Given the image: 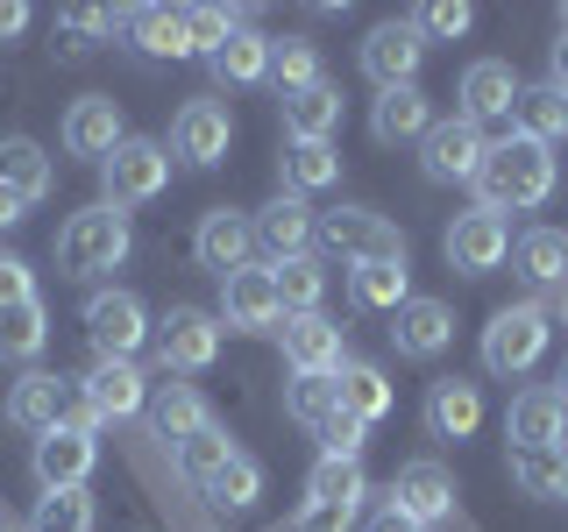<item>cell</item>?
Instances as JSON below:
<instances>
[{
  "label": "cell",
  "mask_w": 568,
  "mask_h": 532,
  "mask_svg": "<svg viewBox=\"0 0 568 532\" xmlns=\"http://www.w3.org/2000/svg\"><path fill=\"white\" fill-rule=\"evenodd\" d=\"M547 192H555V156H547V142H526V135L490 142L484 171H476V206L532 213V206H547Z\"/></svg>",
  "instance_id": "cell-1"
},
{
  "label": "cell",
  "mask_w": 568,
  "mask_h": 532,
  "mask_svg": "<svg viewBox=\"0 0 568 532\" xmlns=\"http://www.w3.org/2000/svg\"><path fill=\"white\" fill-rule=\"evenodd\" d=\"M129 248H135L129 213L85 206V213H71V221L58 227V270L64 277H100V270H121V263H129Z\"/></svg>",
  "instance_id": "cell-2"
},
{
  "label": "cell",
  "mask_w": 568,
  "mask_h": 532,
  "mask_svg": "<svg viewBox=\"0 0 568 532\" xmlns=\"http://www.w3.org/2000/svg\"><path fill=\"white\" fill-rule=\"evenodd\" d=\"M164 185H171V150H164V142H150V135H129L100 164V206H114V213L150 206Z\"/></svg>",
  "instance_id": "cell-3"
},
{
  "label": "cell",
  "mask_w": 568,
  "mask_h": 532,
  "mask_svg": "<svg viewBox=\"0 0 568 532\" xmlns=\"http://www.w3.org/2000/svg\"><path fill=\"white\" fill-rule=\"evenodd\" d=\"M540 355H547V306L519 298V306L490 313V327H484V369L490 377H526Z\"/></svg>",
  "instance_id": "cell-4"
},
{
  "label": "cell",
  "mask_w": 568,
  "mask_h": 532,
  "mask_svg": "<svg viewBox=\"0 0 568 532\" xmlns=\"http://www.w3.org/2000/svg\"><path fill=\"white\" fill-rule=\"evenodd\" d=\"M85 341H93V362H135V348L150 341V306L135 291H93L85 298Z\"/></svg>",
  "instance_id": "cell-5"
},
{
  "label": "cell",
  "mask_w": 568,
  "mask_h": 532,
  "mask_svg": "<svg viewBox=\"0 0 568 532\" xmlns=\"http://www.w3.org/2000/svg\"><path fill=\"white\" fill-rule=\"evenodd\" d=\"M221 313L206 306H171L164 319H156V362L171 369V377H200V369H213V355H221Z\"/></svg>",
  "instance_id": "cell-6"
},
{
  "label": "cell",
  "mask_w": 568,
  "mask_h": 532,
  "mask_svg": "<svg viewBox=\"0 0 568 532\" xmlns=\"http://www.w3.org/2000/svg\"><path fill=\"white\" fill-rule=\"evenodd\" d=\"M484 156H490V135L476 129V121H434L419 142V171H426V185H476V171H484Z\"/></svg>",
  "instance_id": "cell-7"
},
{
  "label": "cell",
  "mask_w": 568,
  "mask_h": 532,
  "mask_svg": "<svg viewBox=\"0 0 568 532\" xmlns=\"http://www.w3.org/2000/svg\"><path fill=\"white\" fill-rule=\"evenodd\" d=\"M355 64H363V79L377 85V93H398V85L419 79L426 64V35L413 22H377L363 35V50H355Z\"/></svg>",
  "instance_id": "cell-8"
},
{
  "label": "cell",
  "mask_w": 568,
  "mask_h": 532,
  "mask_svg": "<svg viewBox=\"0 0 568 532\" xmlns=\"http://www.w3.org/2000/svg\"><path fill=\"white\" fill-rule=\"evenodd\" d=\"M313 242H327L334 256H348V263H377V256H405V235H398V227L384 221V213H369V206H334V213H320Z\"/></svg>",
  "instance_id": "cell-9"
},
{
  "label": "cell",
  "mask_w": 568,
  "mask_h": 532,
  "mask_svg": "<svg viewBox=\"0 0 568 532\" xmlns=\"http://www.w3.org/2000/svg\"><path fill=\"white\" fill-rule=\"evenodd\" d=\"M505 440L511 448H547V454H568V398L561 383H526L505 412Z\"/></svg>",
  "instance_id": "cell-10"
},
{
  "label": "cell",
  "mask_w": 568,
  "mask_h": 532,
  "mask_svg": "<svg viewBox=\"0 0 568 532\" xmlns=\"http://www.w3.org/2000/svg\"><path fill=\"white\" fill-rule=\"evenodd\" d=\"M448 263L462 277H490L497 263L511 256V227H505V213H490V206H469V213H455L448 221Z\"/></svg>",
  "instance_id": "cell-11"
},
{
  "label": "cell",
  "mask_w": 568,
  "mask_h": 532,
  "mask_svg": "<svg viewBox=\"0 0 568 532\" xmlns=\"http://www.w3.org/2000/svg\"><path fill=\"white\" fill-rule=\"evenodd\" d=\"M227 142H235V121H227L221 100H185L171 114V156H185L192 171L227 164Z\"/></svg>",
  "instance_id": "cell-12"
},
{
  "label": "cell",
  "mask_w": 568,
  "mask_h": 532,
  "mask_svg": "<svg viewBox=\"0 0 568 532\" xmlns=\"http://www.w3.org/2000/svg\"><path fill=\"white\" fill-rule=\"evenodd\" d=\"M455 475L448 469H440V461H405V469L398 475H390V511H405V519H413V525H448L455 519Z\"/></svg>",
  "instance_id": "cell-13"
},
{
  "label": "cell",
  "mask_w": 568,
  "mask_h": 532,
  "mask_svg": "<svg viewBox=\"0 0 568 532\" xmlns=\"http://www.w3.org/2000/svg\"><path fill=\"white\" fill-rule=\"evenodd\" d=\"M284 319L277 306V270H235V277H221V327L227 334H271Z\"/></svg>",
  "instance_id": "cell-14"
},
{
  "label": "cell",
  "mask_w": 568,
  "mask_h": 532,
  "mask_svg": "<svg viewBox=\"0 0 568 532\" xmlns=\"http://www.w3.org/2000/svg\"><path fill=\"white\" fill-rule=\"evenodd\" d=\"M448 341H455L448 298H405V306L390 313V348H398L405 362H434V355H448Z\"/></svg>",
  "instance_id": "cell-15"
},
{
  "label": "cell",
  "mask_w": 568,
  "mask_h": 532,
  "mask_svg": "<svg viewBox=\"0 0 568 532\" xmlns=\"http://www.w3.org/2000/svg\"><path fill=\"white\" fill-rule=\"evenodd\" d=\"M192 256H200V270H213V277L248 270V256H256V221L235 213V206H213L200 221V235H192Z\"/></svg>",
  "instance_id": "cell-16"
},
{
  "label": "cell",
  "mask_w": 568,
  "mask_h": 532,
  "mask_svg": "<svg viewBox=\"0 0 568 532\" xmlns=\"http://www.w3.org/2000/svg\"><path fill=\"white\" fill-rule=\"evenodd\" d=\"M348 348H342V327L327 313H298L284 319V369L292 377H342Z\"/></svg>",
  "instance_id": "cell-17"
},
{
  "label": "cell",
  "mask_w": 568,
  "mask_h": 532,
  "mask_svg": "<svg viewBox=\"0 0 568 532\" xmlns=\"http://www.w3.org/2000/svg\"><path fill=\"white\" fill-rule=\"evenodd\" d=\"M93 461H100V440H93V433H71V426H58V433L36 440L29 469H36V483H43V490H85Z\"/></svg>",
  "instance_id": "cell-18"
},
{
  "label": "cell",
  "mask_w": 568,
  "mask_h": 532,
  "mask_svg": "<svg viewBox=\"0 0 568 532\" xmlns=\"http://www.w3.org/2000/svg\"><path fill=\"white\" fill-rule=\"evenodd\" d=\"M121 142H129V129H121V106H114V100H100V93L71 100V114H64V156L106 164Z\"/></svg>",
  "instance_id": "cell-19"
},
{
  "label": "cell",
  "mask_w": 568,
  "mask_h": 532,
  "mask_svg": "<svg viewBox=\"0 0 568 532\" xmlns=\"http://www.w3.org/2000/svg\"><path fill=\"white\" fill-rule=\"evenodd\" d=\"M511 106H519V71L505 58H476L462 71V121L490 129V121H511Z\"/></svg>",
  "instance_id": "cell-20"
},
{
  "label": "cell",
  "mask_w": 568,
  "mask_h": 532,
  "mask_svg": "<svg viewBox=\"0 0 568 532\" xmlns=\"http://www.w3.org/2000/svg\"><path fill=\"white\" fill-rule=\"evenodd\" d=\"M248 221H256V248H263L271 263L306 256V248H313V227H320V221H313V206H306V200H292V192H277V200H271V206H256Z\"/></svg>",
  "instance_id": "cell-21"
},
{
  "label": "cell",
  "mask_w": 568,
  "mask_h": 532,
  "mask_svg": "<svg viewBox=\"0 0 568 532\" xmlns=\"http://www.w3.org/2000/svg\"><path fill=\"white\" fill-rule=\"evenodd\" d=\"M476 426H484V390L469 377H440L426 390V433L434 440H469Z\"/></svg>",
  "instance_id": "cell-22"
},
{
  "label": "cell",
  "mask_w": 568,
  "mask_h": 532,
  "mask_svg": "<svg viewBox=\"0 0 568 532\" xmlns=\"http://www.w3.org/2000/svg\"><path fill=\"white\" fill-rule=\"evenodd\" d=\"M64 419V377H50V369H29L22 383L8 390V426H22V433H58Z\"/></svg>",
  "instance_id": "cell-23"
},
{
  "label": "cell",
  "mask_w": 568,
  "mask_h": 532,
  "mask_svg": "<svg viewBox=\"0 0 568 532\" xmlns=\"http://www.w3.org/2000/svg\"><path fill=\"white\" fill-rule=\"evenodd\" d=\"M0 185L22 192L29 206H43L50 192H58V164L43 156V142H29V135H0Z\"/></svg>",
  "instance_id": "cell-24"
},
{
  "label": "cell",
  "mask_w": 568,
  "mask_h": 532,
  "mask_svg": "<svg viewBox=\"0 0 568 532\" xmlns=\"http://www.w3.org/2000/svg\"><path fill=\"white\" fill-rule=\"evenodd\" d=\"M511 263H519V277L532 291H568V235L561 227H526L511 242Z\"/></svg>",
  "instance_id": "cell-25"
},
{
  "label": "cell",
  "mask_w": 568,
  "mask_h": 532,
  "mask_svg": "<svg viewBox=\"0 0 568 532\" xmlns=\"http://www.w3.org/2000/svg\"><path fill=\"white\" fill-rule=\"evenodd\" d=\"M342 129V85H306V93H284V142H334Z\"/></svg>",
  "instance_id": "cell-26"
},
{
  "label": "cell",
  "mask_w": 568,
  "mask_h": 532,
  "mask_svg": "<svg viewBox=\"0 0 568 532\" xmlns=\"http://www.w3.org/2000/svg\"><path fill=\"white\" fill-rule=\"evenodd\" d=\"M348 298L363 313H398L413 298V270L405 256H377V263H348Z\"/></svg>",
  "instance_id": "cell-27"
},
{
  "label": "cell",
  "mask_w": 568,
  "mask_h": 532,
  "mask_svg": "<svg viewBox=\"0 0 568 532\" xmlns=\"http://www.w3.org/2000/svg\"><path fill=\"white\" fill-rule=\"evenodd\" d=\"M150 426H156V440L185 448L192 433H206V426H221V419H213V405H206L192 383H164V390L150 398Z\"/></svg>",
  "instance_id": "cell-28"
},
{
  "label": "cell",
  "mask_w": 568,
  "mask_h": 532,
  "mask_svg": "<svg viewBox=\"0 0 568 532\" xmlns=\"http://www.w3.org/2000/svg\"><path fill=\"white\" fill-rule=\"evenodd\" d=\"M334 177H342V150H334V142H284V156H277V192L306 200V192H327Z\"/></svg>",
  "instance_id": "cell-29"
},
{
  "label": "cell",
  "mask_w": 568,
  "mask_h": 532,
  "mask_svg": "<svg viewBox=\"0 0 568 532\" xmlns=\"http://www.w3.org/2000/svg\"><path fill=\"white\" fill-rule=\"evenodd\" d=\"M129 43H135L150 64H178V58H192L185 8H129Z\"/></svg>",
  "instance_id": "cell-30"
},
{
  "label": "cell",
  "mask_w": 568,
  "mask_h": 532,
  "mask_svg": "<svg viewBox=\"0 0 568 532\" xmlns=\"http://www.w3.org/2000/svg\"><path fill=\"white\" fill-rule=\"evenodd\" d=\"M79 383H85V398L100 405V419H135L142 405H150V383H142L135 362H93Z\"/></svg>",
  "instance_id": "cell-31"
},
{
  "label": "cell",
  "mask_w": 568,
  "mask_h": 532,
  "mask_svg": "<svg viewBox=\"0 0 568 532\" xmlns=\"http://www.w3.org/2000/svg\"><path fill=\"white\" fill-rule=\"evenodd\" d=\"M426 129H434V106H426L419 85H398V93H377V106H369V135L384 142H426Z\"/></svg>",
  "instance_id": "cell-32"
},
{
  "label": "cell",
  "mask_w": 568,
  "mask_h": 532,
  "mask_svg": "<svg viewBox=\"0 0 568 532\" xmlns=\"http://www.w3.org/2000/svg\"><path fill=\"white\" fill-rule=\"evenodd\" d=\"M213 71V85H263L271 79V35H256V29H235L221 50L206 58Z\"/></svg>",
  "instance_id": "cell-33"
},
{
  "label": "cell",
  "mask_w": 568,
  "mask_h": 532,
  "mask_svg": "<svg viewBox=\"0 0 568 532\" xmlns=\"http://www.w3.org/2000/svg\"><path fill=\"white\" fill-rule=\"evenodd\" d=\"M511 135L526 142H555L568 135V93H555V85H519V106H511Z\"/></svg>",
  "instance_id": "cell-34"
},
{
  "label": "cell",
  "mask_w": 568,
  "mask_h": 532,
  "mask_svg": "<svg viewBox=\"0 0 568 532\" xmlns=\"http://www.w3.org/2000/svg\"><path fill=\"white\" fill-rule=\"evenodd\" d=\"M50 348V313L43 298H22V306L0 313V362H36Z\"/></svg>",
  "instance_id": "cell-35"
},
{
  "label": "cell",
  "mask_w": 568,
  "mask_h": 532,
  "mask_svg": "<svg viewBox=\"0 0 568 532\" xmlns=\"http://www.w3.org/2000/svg\"><path fill=\"white\" fill-rule=\"evenodd\" d=\"M334 390H342V412H355L363 426H377V419L390 412V377H384L377 362H342Z\"/></svg>",
  "instance_id": "cell-36"
},
{
  "label": "cell",
  "mask_w": 568,
  "mask_h": 532,
  "mask_svg": "<svg viewBox=\"0 0 568 532\" xmlns=\"http://www.w3.org/2000/svg\"><path fill=\"white\" fill-rule=\"evenodd\" d=\"M363 461H334V454H320L313 461V475H306V504H348V511H363Z\"/></svg>",
  "instance_id": "cell-37"
},
{
  "label": "cell",
  "mask_w": 568,
  "mask_h": 532,
  "mask_svg": "<svg viewBox=\"0 0 568 532\" xmlns=\"http://www.w3.org/2000/svg\"><path fill=\"white\" fill-rule=\"evenodd\" d=\"M271 270H277V306H284V319L320 313V298H327V263L292 256V263H271Z\"/></svg>",
  "instance_id": "cell-38"
},
{
  "label": "cell",
  "mask_w": 568,
  "mask_h": 532,
  "mask_svg": "<svg viewBox=\"0 0 568 532\" xmlns=\"http://www.w3.org/2000/svg\"><path fill=\"white\" fill-rule=\"evenodd\" d=\"M93 519H100V504L85 490H43L29 511V532H93Z\"/></svg>",
  "instance_id": "cell-39"
},
{
  "label": "cell",
  "mask_w": 568,
  "mask_h": 532,
  "mask_svg": "<svg viewBox=\"0 0 568 532\" xmlns=\"http://www.w3.org/2000/svg\"><path fill=\"white\" fill-rule=\"evenodd\" d=\"M242 448H235V440H227V426H206V433H192L185 440V448H178V475H185V483H213V475H221L227 469V461H235Z\"/></svg>",
  "instance_id": "cell-40"
},
{
  "label": "cell",
  "mask_w": 568,
  "mask_h": 532,
  "mask_svg": "<svg viewBox=\"0 0 568 532\" xmlns=\"http://www.w3.org/2000/svg\"><path fill=\"white\" fill-rule=\"evenodd\" d=\"M271 85L277 93H306V85H320V50L306 43V35L271 43Z\"/></svg>",
  "instance_id": "cell-41"
},
{
  "label": "cell",
  "mask_w": 568,
  "mask_h": 532,
  "mask_svg": "<svg viewBox=\"0 0 568 532\" xmlns=\"http://www.w3.org/2000/svg\"><path fill=\"white\" fill-rule=\"evenodd\" d=\"M263 497V461L256 454H235L221 475L206 483V504H221V511H248Z\"/></svg>",
  "instance_id": "cell-42"
},
{
  "label": "cell",
  "mask_w": 568,
  "mask_h": 532,
  "mask_svg": "<svg viewBox=\"0 0 568 532\" xmlns=\"http://www.w3.org/2000/svg\"><path fill=\"white\" fill-rule=\"evenodd\" d=\"M129 29V8H64L58 14V35H64V58H85L93 35H114Z\"/></svg>",
  "instance_id": "cell-43"
},
{
  "label": "cell",
  "mask_w": 568,
  "mask_h": 532,
  "mask_svg": "<svg viewBox=\"0 0 568 532\" xmlns=\"http://www.w3.org/2000/svg\"><path fill=\"white\" fill-rule=\"evenodd\" d=\"M511 483H519L526 497H540V504H555V497H561V454H547V448H511Z\"/></svg>",
  "instance_id": "cell-44"
},
{
  "label": "cell",
  "mask_w": 568,
  "mask_h": 532,
  "mask_svg": "<svg viewBox=\"0 0 568 532\" xmlns=\"http://www.w3.org/2000/svg\"><path fill=\"white\" fill-rule=\"evenodd\" d=\"M334 405H342V390H334V377H292V383H284V412H292L298 426H306V433H313V426L334 412Z\"/></svg>",
  "instance_id": "cell-45"
},
{
  "label": "cell",
  "mask_w": 568,
  "mask_h": 532,
  "mask_svg": "<svg viewBox=\"0 0 568 532\" xmlns=\"http://www.w3.org/2000/svg\"><path fill=\"white\" fill-rule=\"evenodd\" d=\"M313 440H320V454H334V461H363V448H369V426L355 419V412H342V405H334V412L313 426Z\"/></svg>",
  "instance_id": "cell-46"
},
{
  "label": "cell",
  "mask_w": 568,
  "mask_h": 532,
  "mask_svg": "<svg viewBox=\"0 0 568 532\" xmlns=\"http://www.w3.org/2000/svg\"><path fill=\"white\" fill-rule=\"evenodd\" d=\"M242 29L235 8H185V35H192V58H213V50L227 43V35Z\"/></svg>",
  "instance_id": "cell-47"
},
{
  "label": "cell",
  "mask_w": 568,
  "mask_h": 532,
  "mask_svg": "<svg viewBox=\"0 0 568 532\" xmlns=\"http://www.w3.org/2000/svg\"><path fill=\"white\" fill-rule=\"evenodd\" d=\"M469 22H476V14L462 8V0H434V8H419V14H413V29H419V35H469Z\"/></svg>",
  "instance_id": "cell-48"
},
{
  "label": "cell",
  "mask_w": 568,
  "mask_h": 532,
  "mask_svg": "<svg viewBox=\"0 0 568 532\" xmlns=\"http://www.w3.org/2000/svg\"><path fill=\"white\" fill-rule=\"evenodd\" d=\"M58 426H71V433H93V440H100V426H106V419H100V405L85 398V383H79V377H64V419H58Z\"/></svg>",
  "instance_id": "cell-49"
},
{
  "label": "cell",
  "mask_w": 568,
  "mask_h": 532,
  "mask_svg": "<svg viewBox=\"0 0 568 532\" xmlns=\"http://www.w3.org/2000/svg\"><path fill=\"white\" fill-rule=\"evenodd\" d=\"M22 298H36V270L14 256V248H0V313L22 306Z\"/></svg>",
  "instance_id": "cell-50"
},
{
  "label": "cell",
  "mask_w": 568,
  "mask_h": 532,
  "mask_svg": "<svg viewBox=\"0 0 568 532\" xmlns=\"http://www.w3.org/2000/svg\"><path fill=\"white\" fill-rule=\"evenodd\" d=\"M292 532H355V511L348 504H306L292 519Z\"/></svg>",
  "instance_id": "cell-51"
},
{
  "label": "cell",
  "mask_w": 568,
  "mask_h": 532,
  "mask_svg": "<svg viewBox=\"0 0 568 532\" xmlns=\"http://www.w3.org/2000/svg\"><path fill=\"white\" fill-rule=\"evenodd\" d=\"M22 29H29V8L22 0H0V43H14Z\"/></svg>",
  "instance_id": "cell-52"
},
{
  "label": "cell",
  "mask_w": 568,
  "mask_h": 532,
  "mask_svg": "<svg viewBox=\"0 0 568 532\" xmlns=\"http://www.w3.org/2000/svg\"><path fill=\"white\" fill-rule=\"evenodd\" d=\"M22 221H29V200L0 185V235H8V227H22Z\"/></svg>",
  "instance_id": "cell-53"
},
{
  "label": "cell",
  "mask_w": 568,
  "mask_h": 532,
  "mask_svg": "<svg viewBox=\"0 0 568 532\" xmlns=\"http://www.w3.org/2000/svg\"><path fill=\"white\" fill-rule=\"evenodd\" d=\"M547 85H555V93H568V35L547 50Z\"/></svg>",
  "instance_id": "cell-54"
},
{
  "label": "cell",
  "mask_w": 568,
  "mask_h": 532,
  "mask_svg": "<svg viewBox=\"0 0 568 532\" xmlns=\"http://www.w3.org/2000/svg\"><path fill=\"white\" fill-rule=\"evenodd\" d=\"M363 532H426V525H413L405 511H390V504H384V511H377V519H369Z\"/></svg>",
  "instance_id": "cell-55"
},
{
  "label": "cell",
  "mask_w": 568,
  "mask_h": 532,
  "mask_svg": "<svg viewBox=\"0 0 568 532\" xmlns=\"http://www.w3.org/2000/svg\"><path fill=\"white\" fill-rule=\"evenodd\" d=\"M561 497H568V454H561Z\"/></svg>",
  "instance_id": "cell-56"
},
{
  "label": "cell",
  "mask_w": 568,
  "mask_h": 532,
  "mask_svg": "<svg viewBox=\"0 0 568 532\" xmlns=\"http://www.w3.org/2000/svg\"><path fill=\"white\" fill-rule=\"evenodd\" d=\"M561 398H568V362H561Z\"/></svg>",
  "instance_id": "cell-57"
},
{
  "label": "cell",
  "mask_w": 568,
  "mask_h": 532,
  "mask_svg": "<svg viewBox=\"0 0 568 532\" xmlns=\"http://www.w3.org/2000/svg\"><path fill=\"white\" fill-rule=\"evenodd\" d=\"M561 313H568V291H561Z\"/></svg>",
  "instance_id": "cell-58"
}]
</instances>
